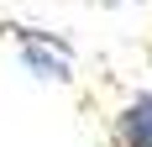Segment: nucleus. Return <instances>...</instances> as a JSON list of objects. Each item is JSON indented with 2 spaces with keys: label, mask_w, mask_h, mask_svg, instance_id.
I'll use <instances>...</instances> for the list:
<instances>
[{
  "label": "nucleus",
  "mask_w": 152,
  "mask_h": 147,
  "mask_svg": "<svg viewBox=\"0 0 152 147\" xmlns=\"http://www.w3.org/2000/svg\"><path fill=\"white\" fill-rule=\"evenodd\" d=\"M21 58H26V68H37V79H68V58L63 53H47L42 42H26Z\"/></svg>",
  "instance_id": "f03ea898"
},
{
  "label": "nucleus",
  "mask_w": 152,
  "mask_h": 147,
  "mask_svg": "<svg viewBox=\"0 0 152 147\" xmlns=\"http://www.w3.org/2000/svg\"><path fill=\"white\" fill-rule=\"evenodd\" d=\"M115 137H121V147H152V95H137L121 110Z\"/></svg>",
  "instance_id": "f257e3e1"
}]
</instances>
